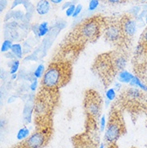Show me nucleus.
Masks as SVG:
<instances>
[{
  "instance_id": "nucleus-12",
  "label": "nucleus",
  "mask_w": 147,
  "mask_h": 148,
  "mask_svg": "<svg viewBox=\"0 0 147 148\" xmlns=\"http://www.w3.org/2000/svg\"><path fill=\"white\" fill-rule=\"evenodd\" d=\"M141 61H147V27L140 36L136 52L132 59V62Z\"/></svg>"
},
{
  "instance_id": "nucleus-24",
  "label": "nucleus",
  "mask_w": 147,
  "mask_h": 148,
  "mask_svg": "<svg viewBox=\"0 0 147 148\" xmlns=\"http://www.w3.org/2000/svg\"><path fill=\"white\" fill-rule=\"evenodd\" d=\"M100 0H90L88 3V11H92L96 10L99 6Z\"/></svg>"
},
{
  "instance_id": "nucleus-1",
  "label": "nucleus",
  "mask_w": 147,
  "mask_h": 148,
  "mask_svg": "<svg viewBox=\"0 0 147 148\" xmlns=\"http://www.w3.org/2000/svg\"><path fill=\"white\" fill-rule=\"evenodd\" d=\"M105 16L96 15L85 18L67 34L52 54L51 61L64 60L73 64L81 52L103 35Z\"/></svg>"
},
{
  "instance_id": "nucleus-7",
  "label": "nucleus",
  "mask_w": 147,
  "mask_h": 148,
  "mask_svg": "<svg viewBox=\"0 0 147 148\" xmlns=\"http://www.w3.org/2000/svg\"><path fill=\"white\" fill-rule=\"evenodd\" d=\"M100 122L85 119V129L72 137L73 148H100Z\"/></svg>"
},
{
  "instance_id": "nucleus-21",
  "label": "nucleus",
  "mask_w": 147,
  "mask_h": 148,
  "mask_svg": "<svg viewBox=\"0 0 147 148\" xmlns=\"http://www.w3.org/2000/svg\"><path fill=\"white\" fill-rule=\"evenodd\" d=\"M104 3L108 4V5H112V6H116V5H121L127 3L129 0H100Z\"/></svg>"
},
{
  "instance_id": "nucleus-8",
  "label": "nucleus",
  "mask_w": 147,
  "mask_h": 148,
  "mask_svg": "<svg viewBox=\"0 0 147 148\" xmlns=\"http://www.w3.org/2000/svg\"><path fill=\"white\" fill-rule=\"evenodd\" d=\"M103 37L105 40L113 46L114 49L130 51L131 46L125 40L121 30L119 17L107 16L105 18Z\"/></svg>"
},
{
  "instance_id": "nucleus-22",
  "label": "nucleus",
  "mask_w": 147,
  "mask_h": 148,
  "mask_svg": "<svg viewBox=\"0 0 147 148\" xmlns=\"http://www.w3.org/2000/svg\"><path fill=\"white\" fill-rule=\"evenodd\" d=\"M29 130L27 129V128H23L19 130V132L18 133V135H17V137H18V139H20V140H23V139H24V138H26L27 137H28L29 136Z\"/></svg>"
},
{
  "instance_id": "nucleus-10",
  "label": "nucleus",
  "mask_w": 147,
  "mask_h": 148,
  "mask_svg": "<svg viewBox=\"0 0 147 148\" xmlns=\"http://www.w3.org/2000/svg\"><path fill=\"white\" fill-rule=\"evenodd\" d=\"M54 134V127L35 129L28 137L21 140L10 148H44L51 142Z\"/></svg>"
},
{
  "instance_id": "nucleus-23",
  "label": "nucleus",
  "mask_w": 147,
  "mask_h": 148,
  "mask_svg": "<svg viewBox=\"0 0 147 148\" xmlns=\"http://www.w3.org/2000/svg\"><path fill=\"white\" fill-rule=\"evenodd\" d=\"M18 67H19V61L18 60H14L11 64V68H10V73L15 74L16 73L18 70Z\"/></svg>"
},
{
  "instance_id": "nucleus-29",
  "label": "nucleus",
  "mask_w": 147,
  "mask_h": 148,
  "mask_svg": "<svg viewBox=\"0 0 147 148\" xmlns=\"http://www.w3.org/2000/svg\"><path fill=\"white\" fill-rule=\"evenodd\" d=\"M72 4H73L72 2H71V1H68V2H66V3H64L62 5V9L63 10H65L66 11L68 8H69L70 6L72 5Z\"/></svg>"
},
{
  "instance_id": "nucleus-9",
  "label": "nucleus",
  "mask_w": 147,
  "mask_h": 148,
  "mask_svg": "<svg viewBox=\"0 0 147 148\" xmlns=\"http://www.w3.org/2000/svg\"><path fill=\"white\" fill-rule=\"evenodd\" d=\"M103 107V99L99 92L93 89H88L85 92L83 108L85 119H91L100 122Z\"/></svg>"
},
{
  "instance_id": "nucleus-25",
  "label": "nucleus",
  "mask_w": 147,
  "mask_h": 148,
  "mask_svg": "<svg viewBox=\"0 0 147 148\" xmlns=\"http://www.w3.org/2000/svg\"><path fill=\"white\" fill-rule=\"evenodd\" d=\"M75 9H76V5L74 3L72 4L69 8H68L66 11H65V14H66L67 16H68V17L72 16L74 14V11H75Z\"/></svg>"
},
{
  "instance_id": "nucleus-13",
  "label": "nucleus",
  "mask_w": 147,
  "mask_h": 148,
  "mask_svg": "<svg viewBox=\"0 0 147 148\" xmlns=\"http://www.w3.org/2000/svg\"><path fill=\"white\" fill-rule=\"evenodd\" d=\"M134 76L147 87V61L132 62Z\"/></svg>"
},
{
  "instance_id": "nucleus-19",
  "label": "nucleus",
  "mask_w": 147,
  "mask_h": 148,
  "mask_svg": "<svg viewBox=\"0 0 147 148\" xmlns=\"http://www.w3.org/2000/svg\"><path fill=\"white\" fill-rule=\"evenodd\" d=\"M45 68L43 64H39L38 67L36 69V70L34 72V77L36 79H40L42 78V77L44 76V73H45Z\"/></svg>"
},
{
  "instance_id": "nucleus-27",
  "label": "nucleus",
  "mask_w": 147,
  "mask_h": 148,
  "mask_svg": "<svg viewBox=\"0 0 147 148\" xmlns=\"http://www.w3.org/2000/svg\"><path fill=\"white\" fill-rule=\"evenodd\" d=\"M37 86H38V82H37L36 78H35V80L32 82L31 85H30V89H31V90L32 92H35V91L36 90Z\"/></svg>"
},
{
  "instance_id": "nucleus-34",
  "label": "nucleus",
  "mask_w": 147,
  "mask_h": 148,
  "mask_svg": "<svg viewBox=\"0 0 147 148\" xmlns=\"http://www.w3.org/2000/svg\"><path fill=\"white\" fill-rule=\"evenodd\" d=\"M76 1H78V0H72V3H73V2H76Z\"/></svg>"
},
{
  "instance_id": "nucleus-5",
  "label": "nucleus",
  "mask_w": 147,
  "mask_h": 148,
  "mask_svg": "<svg viewBox=\"0 0 147 148\" xmlns=\"http://www.w3.org/2000/svg\"><path fill=\"white\" fill-rule=\"evenodd\" d=\"M73 64L64 60L50 61L40 81V86L48 89H59L67 85L72 77Z\"/></svg>"
},
{
  "instance_id": "nucleus-32",
  "label": "nucleus",
  "mask_w": 147,
  "mask_h": 148,
  "mask_svg": "<svg viewBox=\"0 0 147 148\" xmlns=\"http://www.w3.org/2000/svg\"><path fill=\"white\" fill-rule=\"evenodd\" d=\"M144 114L146 115V128H147V103H146V109H145Z\"/></svg>"
},
{
  "instance_id": "nucleus-18",
  "label": "nucleus",
  "mask_w": 147,
  "mask_h": 148,
  "mask_svg": "<svg viewBox=\"0 0 147 148\" xmlns=\"http://www.w3.org/2000/svg\"><path fill=\"white\" fill-rule=\"evenodd\" d=\"M107 100L109 101H113L117 98V91L115 90L114 88H109L106 90L105 92Z\"/></svg>"
},
{
  "instance_id": "nucleus-31",
  "label": "nucleus",
  "mask_w": 147,
  "mask_h": 148,
  "mask_svg": "<svg viewBox=\"0 0 147 148\" xmlns=\"http://www.w3.org/2000/svg\"><path fill=\"white\" fill-rule=\"evenodd\" d=\"M133 1H135L137 3L147 4V0H133Z\"/></svg>"
},
{
  "instance_id": "nucleus-6",
  "label": "nucleus",
  "mask_w": 147,
  "mask_h": 148,
  "mask_svg": "<svg viewBox=\"0 0 147 148\" xmlns=\"http://www.w3.org/2000/svg\"><path fill=\"white\" fill-rule=\"evenodd\" d=\"M126 133L127 128L124 118V112L117 105L113 103L105 128L103 143L105 146L116 143Z\"/></svg>"
},
{
  "instance_id": "nucleus-15",
  "label": "nucleus",
  "mask_w": 147,
  "mask_h": 148,
  "mask_svg": "<svg viewBox=\"0 0 147 148\" xmlns=\"http://www.w3.org/2000/svg\"><path fill=\"white\" fill-rule=\"evenodd\" d=\"M36 30L34 29V32L36 34V36L39 37H43L46 36L49 32V27H48V23L47 22L41 23L40 24L35 26Z\"/></svg>"
},
{
  "instance_id": "nucleus-36",
  "label": "nucleus",
  "mask_w": 147,
  "mask_h": 148,
  "mask_svg": "<svg viewBox=\"0 0 147 148\" xmlns=\"http://www.w3.org/2000/svg\"><path fill=\"white\" fill-rule=\"evenodd\" d=\"M146 22H147V15H146Z\"/></svg>"
},
{
  "instance_id": "nucleus-26",
  "label": "nucleus",
  "mask_w": 147,
  "mask_h": 148,
  "mask_svg": "<svg viewBox=\"0 0 147 148\" xmlns=\"http://www.w3.org/2000/svg\"><path fill=\"white\" fill-rule=\"evenodd\" d=\"M82 9H83V6L81 5V4H78L76 6V9H75V11H74V14L72 15V17H77L78 15L81 14V11H82Z\"/></svg>"
},
{
  "instance_id": "nucleus-16",
  "label": "nucleus",
  "mask_w": 147,
  "mask_h": 148,
  "mask_svg": "<svg viewBox=\"0 0 147 148\" xmlns=\"http://www.w3.org/2000/svg\"><path fill=\"white\" fill-rule=\"evenodd\" d=\"M133 75L131 74L129 72L126 70H123L121 71L120 73L118 74V82H121V83H125V84H129L131 81L133 80Z\"/></svg>"
},
{
  "instance_id": "nucleus-28",
  "label": "nucleus",
  "mask_w": 147,
  "mask_h": 148,
  "mask_svg": "<svg viewBox=\"0 0 147 148\" xmlns=\"http://www.w3.org/2000/svg\"><path fill=\"white\" fill-rule=\"evenodd\" d=\"M0 3H0V11H1V12H3L5 8L7 7V5H8V1L7 0H1Z\"/></svg>"
},
{
  "instance_id": "nucleus-4",
  "label": "nucleus",
  "mask_w": 147,
  "mask_h": 148,
  "mask_svg": "<svg viewBox=\"0 0 147 148\" xmlns=\"http://www.w3.org/2000/svg\"><path fill=\"white\" fill-rule=\"evenodd\" d=\"M113 103L130 116L133 123L144 114L147 103V91L127 85L119 92Z\"/></svg>"
},
{
  "instance_id": "nucleus-17",
  "label": "nucleus",
  "mask_w": 147,
  "mask_h": 148,
  "mask_svg": "<svg viewBox=\"0 0 147 148\" xmlns=\"http://www.w3.org/2000/svg\"><path fill=\"white\" fill-rule=\"evenodd\" d=\"M11 51V53L14 55L15 57L18 58V59H21L22 58L23 49L21 45H19V44H13Z\"/></svg>"
},
{
  "instance_id": "nucleus-14",
  "label": "nucleus",
  "mask_w": 147,
  "mask_h": 148,
  "mask_svg": "<svg viewBox=\"0 0 147 148\" xmlns=\"http://www.w3.org/2000/svg\"><path fill=\"white\" fill-rule=\"evenodd\" d=\"M50 2L49 0H39L36 5V11L40 15H45L50 11Z\"/></svg>"
},
{
  "instance_id": "nucleus-20",
  "label": "nucleus",
  "mask_w": 147,
  "mask_h": 148,
  "mask_svg": "<svg viewBox=\"0 0 147 148\" xmlns=\"http://www.w3.org/2000/svg\"><path fill=\"white\" fill-rule=\"evenodd\" d=\"M12 41L11 40H5L1 46V52H7L12 48Z\"/></svg>"
},
{
  "instance_id": "nucleus-11",
  "label": "nucleus",
  "mask_w": 147,
  "mask_h": 148,
  "mask_svg": "<svg viewBox=\"0 0 147 148\" xmlns=\"http://www.w3.org/2000/svg\"><path fill=\"white\" fill-rule=\"evenodd\" d=\"M122 32L129 46L132 47L133 42L137 31V23L134 16L129 13H125L119 17Z\"/></svg>"
},
{
  "instance_id": "nucleus-33",
  "label": "nucleus",
  "mask_w": 147,
  "mask_h": 148,
  "mask_svg": "<svg viewBox=\"0 0 147 148\" xmlns=\"http://www.w3.org/2000/svg\"><path fill=\"white\" fill-rule=\"evenodd\" d=\"M16 77H17V74H11V79L12 80H15V79H16Z\"/></svg>"
},
{
  "instance_id": "nucleus-2",
  "label": "nucleus",
  "mask_w": 147,
  "mask_h": 148,
  "mask_svg": "<svg viewBox=\"0 0 147 148\" xmlns=\"http://www.w3.org/2000/svg\"><path fill=\"white\" fill-rule=\"evenodd\" d=\"M130 51L113 49L109 52L99 54L94 60L92 71L101 80L105 89H108L114 83L118 74L129 62Z\"/></svg>"
},
{
  "instance_id": "nucleus-35",
  "label": "nucleus",
  "mask_w": 147,
  "mask_h": 148,
  "mask_svg": "<svg viewBox=\"0 0 147 148\" xmlns=\"http://www.w3.org/2000/svg\"><path fill=\"white\" fill-rule=\"evenodd\" d=\"M130 148H136L135 147H130Z\"/></svg>"
},
{
  "instance_id": "nucleus-30",
  "label": "nucleus",
  "mask_w": 147,
  "mask_h": 148,
  "mask_svg": "<svg viewBox=\"0 0 147 148\" xmlns=\"http://www.w3.org/2000/svg\"><path fill=\"white\" fill-rule=\"evenodd\" d=\"M64 0H49V2L53 5H59Z\"/></svg>"
},
{
  "instance_id": "nucleus-3",
  "label": "nucleus",
  "mask_w": 147,
  "mask_h": 148,
  "mask_svg": "<svg viewBox=\"0 0 147 148\" xmlns=\"http://www.w3.org/2000/svg\"><path fill=\"white\" fill-rule=\"evenodd\" d=\"M59 98V90L40 87L34 98L32 110L35 129L54 127V114Z\"/></svg>"
},
{
  "instance_id": "nucleus-37",
  "label": "nucleus",
  "mask_w": 147,
  "mask_h": 148,
  "mask_svg": "<svg viewBox=\"0 0 147 148\" xmlns=\"http://www.w3.org/2000/svg\"><path fill=\"white\" fill-rule=\"evenodd\" d=\"M146 148H147V144H146Z\"/></svg>"
}]
</instances>
